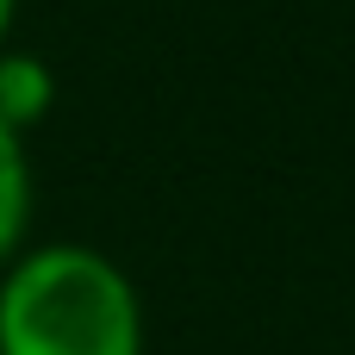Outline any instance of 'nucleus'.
<instances>
[{
	"instance_id": "nucleus-4",
	"label": "nucleus",
	"mask_w": 355,
	"mask_h": 355,
	"mask_svg": "<svg viewBox=\"0 0 355 355\" xmlns=\"http://www.w3.org/2000/svg\"><path fill=\"white\" fill-rule=\"evenodd\" d=\"M12 31H19V0H0V50L12 44Z\"/></svg>"
},
{
	"instance_id": "nucleus-1",
	"label": "nucleus",
	"mask_w": 355,
	"mask_h": 355,
	"mask_svg": "<svg viewBox=\"0 0 355 355\" xmlns=\"http://www.w3.org/2000/svg\"><path fill=\"white\" fill-rule=\"evenodd\" d=\"M0 355H150L144 293L94 243H25L0 268Z\"/></svg>"
},
{
	"instance_id": "nucleus-2",
	"label": "nucleus",
	"mask_w": 355,
	"mask_h": 355,
	"mask_svg": "<svg viewBox=\"0 0 355 355\" xmlns=\"http://www.w3.org/2000/svg\"><path fill=\"white\" fill-rule=\"evenodd\" d=\"M56 69L37 56V50H25V44H6L0 50V119L19 131V137H31L50 112H56Z\"/></svg>"
},
{
	"instance_id": "nucleus-3",
	"label": "nucleus",
	"mask_w": 355,
	"mask_h": 355,
	"mask_svg": "<svg viewBox=\"0 0 355 355\" xmlns=\"http://www.w3.org/2000/svg\"><path fill=\"white\" fill-rule=\"evenodd\" d=\"M31 212H37V175L25 137L0 119V268L31 243Z\"/></svg>"
}]
</instances>
